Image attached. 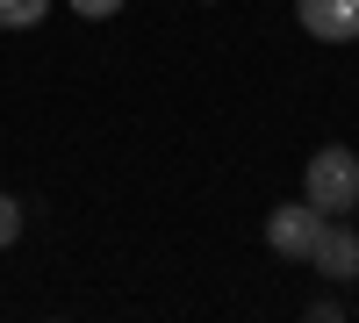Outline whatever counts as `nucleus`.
I'll list each match as a JSON object with an SVG mask.
<instances>
[{"mask_svg": "<svg viewBox=\"0 0 359 323\" xmlns=\"http://www.w3.org/2000/svg\"><path fill=\"white\" fill-rule=\"evenodd\" d=\"M323 223H331V216H323L316 201H280V209L266 216V245H273L280 259H309L316 238H323Z\"/></svg>", "mask_w": 359, "mask_h": 323, "instance_id": "f03ea898", "label": "nucleus"}, {"mask_svg": "<svg viewBox=\"0 0 359 323\" xmlns=\"http://www.w3.org/2000/svg\"><path fill=\"white\" fill-rule=\"evenodd\" d=\"M22 223H29V209H22L15 194H0V252H8V245L22 238Z\"/></svg>", "mask_w": 359, "mask_h": 323, "instance_id": "423d86ee", "label": "nucleus"}, {"mask_svg": "<svg viewBox=\"0 0 359 323\" xmlns=\"http://www.w3.org/2000/svg\"><path fill=\"white\" fill-rule=\"evenodd\" d=\"M309 266H316L323 280H338V287L359 280V230H345V216L323 223V238H316V252H309Z\"/></svg>", "mask_w": 359, "mask_h": 323, "instance_id": "7ed1b4c3", "label": "nucleus"}, {"mask_svg": "<svg viewBox=\"0 0 359 323\" xmlns=\"http://www.w3.org/2000/svg\"><path fill=\"white\" fill-rule=\"evenodd\" d=\"M65 8H72L79 22H108V15H123L130 0H65Z\"/></svg>", "mask_w": 359, "mask_h": 323, "instance_id": "0eeeda50", "label": "nucleus"}, {"mask_svg": "<svg viewBox=\"0 0 359 323\" xmlns=\"http://www.w3.org/2000/svg\"><path fill=\"white\" fill-rule=\"evenodd\" d=\"M352 216H359V209H352Z\"/></svg>", "mask_w": 359, "mask_h": 323, "instance_id": "1a4fd4ad", "label": "nucleus"}, {"mask_svg": "<svg viewBox=\"0 0 359 323\" xmlns=\"http://www.w3.org/2000/svg\"><path fill=\"white\" fill-rule=\"evenodd\" d=\"M302 201H316L323 216H352L359 209V151L323 144V151L302 165Z\"/></svg>", "mask_w": 359, "mask_h": 323, "instance_id": "f257e3e1", "label": "nucleus"}, {"mask_svg": "<svg viewBox=\"0 0 359 323\" xmlns=\"http://www.w3.org/2000/svg\"><path fill=\"white\" fill-rule=\"evenodd\" d=\"M294 22L316 43H359V0H294Z\"/></svg>", "mask_w": 359, "mask_h": 323, "instance_id": "20e7f679", "label": "nucleus"}, {"mask_svg": "<svg viewBox=\"0 0 359 323\" xmlns=\"http://www.w3.org/2000/svg\"><path fill=\"white\" fill-rule=\"evenodd\" d=\"M201 8H223V0H201Z\"/></svg>", "mask_w": 359, "mask_h": 323, "instance_id": "6e6552de", "label": "nucleus"}, {"mask_svg": "<svg viewBox=\"0 0 359 323\" xmlns=\"http://www.w3.org/2000/svg\"><path fill=\"white\" fill-rule=\"evenodd\" d=\"M50 15V0H0V29H36Z\"/></svg>", "mask_w": 359, "mask_h": 323, "instance_id": "39448f33", "label": "nucleus"}]
</instances>
